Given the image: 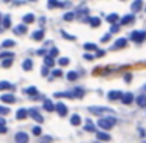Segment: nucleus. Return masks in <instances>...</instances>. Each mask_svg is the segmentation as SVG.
I'll return each mask as SVG.
<instances>
[{
	"label": "nucleus",
	"instance_id": "f257e3e1",
	"mask_svg": "<svg viewBox=\"0 0 146 143\" xmlns=\"http://www.w3.org/2000/svg\"><path fill=\"white\" fill-rule=\"evenodd\" d=\"M115 123H116V118H113V116H105V118H101V120L98 121L99 127L104 129V130L111 129V127L115 126Z\"/></svg>",
	"mask_w": 146,
	"mask_h": 143
},
{
	"label": "nucleus",
	"instance_id": "f03ea898",
	"mask_svg": "<svg viewBox=\"0 0 146 143\" xmlns=\"http://www.w3.org/2000/svg\"><path fill=\"white\" fill-rule=\"evenodd\" d=\"M88 110L91 112L93 115H107V113H111V108L110 107H101V105H91L88 107Z\"/></svg>",
	"mask_w": 146,
	"mask_h": 143
},
{
	"label": "nucleus",
	"instance_id": "7ed1b4c3",
	"mask_svg": "<svg viewBox=\"0 0 146 143\" xmlns=\"http://www.w3.org/2000/svg\"><path fill=\"white\" fill-rule=\"evenodd\" d=\"M130 39H132L133 43H143L146 39V32H143V30H135V32L130 33Z\"/></svg>",
	"mask_w": 146,
	"mask_h": 143
},
{
	"label": "nucleus",
	"instance_id": "20e7f679",
	"mask_svg": "<svg viewBox=\"0 0 146 143\" xmlns=\"http://www.w3.org/2000/svg\"><path fill=\"white\" fill-rule=\"evenodd\" d=\"M55 110H57V113L60 115V116H66V115H68V108H66V105H64L63 102L55 104Z\"/></svg>",
	"mask_w": 146,
	"mask_h": 143
},
{
	"label": "nucleus",
	"instance_id": "39448f33",
	"mask_svg": "<svg viewBox=\"0 0 146 143\" xmlns=\"http://www.w3.org/2000/svg\"><path fill=\"white\" fill-rule=\"evenodd\" d=\"M107 98L110 99V101H116V99H121V98H123V93H121L119 90H111V91H108Z\"/></svg>",
	"mask_w": 146,
	"mask_h": 143
},
{
	"label": "nucleus",
	"instance_id": "423d86ee",
	"mask_svg": "<svg viewBox=\"0 0 146 143\" xmlns=\"http://www.w3.org/2000/svg\"><path fill=\"white\" fill-rule=\"evenodd\" d=\"M27 112H29V115H30V116H32V118H35V120L38 121V123H44V118H42L41 115L38 113V108H30V110H27Z\"/></svg>",
	"mask_w": 146,
	"mask_h": 143
},
{
	"label": "nucleus",
	"instance_id": "0eeeda50",
	"mask_svg": "<svg viewBox=\"0 0 146 143\" xmlns=\"http://www.w3.org/2000/svg\"><path fill=\"white\" fill-rule=\"evenodd\" d=\"M14 140H16V143H29V135L25 132H17Z\"/></svg>",
	"mask_w": 146,
	"mask_h": 143
},
{
	"label": "nucleus",
	"instance_id": "6e6552de",
	"mask_svg": "<svg viewBox=\"0 0 146 143\" xmlns=\"http://www.w3.org/2000/svg\"><path fill=\"white\" fill-rule=\"evenodd\" d=\"M133 94L132 93H124L123 94V98H121V101H123V104H126V105H129V104H132L133 102Z\"/></svg>",
	"mask_w": 146,
	"mask_h": 143
},
{
	"label": "nucleus",
	"instance_id": "1a4fd4ad",
	"mask_svg": "<svg viewBox=\"0 0 146 143\" xmlns=\"http://www.w3.org/2000/svg\"><path fill=\"white\" fill-rule=\"evenodd\" d=\"M127 46V39L126 38H118L116 41H115V44H113V49H123V47H126Z\"/></svg>",
	"mask_w": 146,
	"mask_h": 143
},
{
	"label": "nucleus",
	"instance_id": "9d476101",
	"mask_svg": "<svg viewBox=\"0 0 146 143\" xmlns=\"http://www.w3.org/2000/svg\"><path fill=\"white\" fill-rule=\"evenodd\" d=\"M42 105H44V110H47V112H54V110H55V105H54V102H52L49 98H46V99H44V102H42Z\"/></svg>",
	"mask_w": 146,
	"mask_h": 143
},
{
	"label": "nucleus",
	"instance_id": "9b49d317",
	"mask_svg": "<svg viewBox=\"0 0 146 143\" xmlns=\"http://www.w3.org/2000/svg\"><path fill=\"white\" fill-rule=\"evenodd\" d=\"M143 7V0H133V3L132 7H130V10L133 11V13H137V11H140Z\"/></svg>",
	"mask_w": 146,
	"mask_h": 143
},
{
	"label": "nucleus",
	"instance_id": "f8f14e48",
	"mask_svg": "<svg viewBox=\"0 0 146 143\" xmlns=\"http://www.w3.org/2000/svg\"><path fill=\"white\" fill-rule=\"evenodd\" d=\"M29 116V112H27V108H19L16 113V120H25V118Z\"/></svg>",
	"mask_w": 146,
	"mask_h": 143
},
{
	"label": "nucleus",
	"instance_id": "ddd939ff",
	"mask_svg": "<svg viewBox=\"0 0 146 143\" xmlns=\"http://www.w3.org/2000/svg\"><path fill=\"white\" fill-rule=\"evenodd\" d=\"M133 21H135V16H133V14H126V16L121 19V24H124V25H129V24H132Z\"/></svg>",
	"mask_w": 146,
	"mask_h": 143
},
{
	"label": "nucleus",
	"instance_id": "4468645a",
	"mask_svg": "<svg viewBox=\"0 0 146 143\" xmlns=\"http://www.w3.org/2000/svg\"><path fill=\"white\" fill-rule=\"evenodd\" d=\"M0 99H2V102H7V104H13V102L16 101V98H14L13 94H2Z\"/></svg>",
	"mask_w": 146,
	"mask_h": 143
},
{
	"label": "nucleus",
	"instance_id": "2eb2a0df",
	"mask_svg": "<svg viewBox=\"0 0 146 143\" xmlns=\"http://www.w3.org/2000/svg\"><path fill=\"white\" fill-rule=\"evenodd\" d=\"M96 135H98V140H99V142H108V140L111 138V137L108 135L107 132H104V130H102V132H98Z\"/></svg>",
	"mask_w": 146,
	"mask_h": 143
},
{
	"label": "nucleus",
	"instance_id": "dca6fc26",
	"mask_svg": "<svg viewBox=\"0 0 146 143\" xmlns=\"http://www.w3.org/2000/svg\"><path fill=\"white\" fill-rule=\"evenodd\" d=\"M33 39H35V41H42V39H44V30H36V32L33 33Z\"/></svg>",
	"mask_w": 146,
	"mask_h": 143
},
{
	"label": "nucleus",
	"instance_id": "f3484780",
	"mask_svg": "<svg viewBox=\"0 0 146 143\" xmlns=\"http://www.w3.org/2000/svg\"><path fill=\"white\" fill-rule=\"evenodd\" d=\"M22 21H24V25H27V24H33V22H35V16H33L32 13L25 14V16L22 17Z\"/></svg>",
	"mask_w": 146,
	"mask_h": 143
},
{
	"label": "nucleus",
	"instance_id": "a211bd4d",
	"mask_svg": "<svg viewBox=\"0 0 146 143\" xmlns=\"http://www.w3.org/2000/svg\"><path fill=\"white\" fill-rule=\"evenodd\" d=\"M2 25H3V29H5V30L11 27V17H10V14H7V16H5L3 19H2Z\"/></svg>",
	"mask_w": 146,
	"mask_h": 143
},
{
	"label": "nucleus",
	"instance_id": "6ab92c4d",
	"mask_svg": "<svg viewBox=\"0 0 146 143\" xmlns=\"http://www.w3.org/2000/svg\"><path fill=\"white\" fill-rule=\"evenodd\" d=\"M14 33H16V35H25L27 33V27L24 25H17V27H14Z\"/></svg>",
	"mask_w": 146,
	"mask_h": 143
},
{
	"label": "nucleus",
	"instance_id": "aec40b11",
	"mask_svg": "<svg viewBox=\"0 0 146 143\" xmlns=\"http://www.w3.org/2000/svg\"><path fill=\"white\" fill-rule=\"evenodd\" d=\"M107 21H108L110 24H113V25H115V24L119 21V16H118L116 13H111V14H108V16H107Z\"/></svg>",
	"mask_w": 146,
	"mask_h": 143
},
{
	"label": "nucleus",
	"instance_id": "412c9836",
	"mask_svg": "<svg viewBox=\"0 0 146 143\" xmlns=\"http://www.w3.org/2000/svg\"><path fill=\"white\" fill-rule=\"evenodd\" d=\"M54 65H55V60H54V58L49 57V55H46V57H44V66H46V68H52Z\"/></svg>",
	"mask_w": 146,
	"mask_h": 143
},
{
	"label": "nucleus",
	"instance_id": "4be33fe9",
	"mask_svg": "<svg viewBox=\"0 0 146 143\" xmlns=\"http://www.w3.org/2000/svg\"><path fill=\"white\" fill-rule=\"evenodd\" d=\"M82 123V118H80V115H72V116H71V124H72V126H79V124Z\"/></svg>",
	"mask_w": 146,
	"mask_h": 143
},
{
	"label": "nucleus",
	"instance_id": "5701e85b",
	"mask_svg": "<svg viewBox=\"0 0 146 143\" xmlns=\"http://www.w3.org/2000/svg\"><path fill=\"white\" fill-rule=\"evenodd\" d=\"M66 79L71 80V82H74V80L79 79V72H76V71H69V72L66 74Z\"/></svg>",
	"mask_w": 146,
	"mask_h": 143
},
{
	"label": "nucleus",
	"instance_id": "b1692460",
	"mask_svg": "<svg viewBox=\"0 0 146 143\" xmlns=\"http://www.w3.org/2000/svg\"><path fill=\"white\" fill-rule=\"evenodd\" d=\"M135 101H137V105H140V107H146V96H137Z\"/></svg>",
	"mask_w": 146,
	"mask_h": 143
},
{
	"label": "nucleus",
	"instance_id": "393cba45",
	"mask_svg": "<svg viewBox=\"0 0 146 143\" xmlns=\"http://www.w3.org/2000/svg\"><path fill=\"white\" fill-rule=\"evenodd\" d=\"M27 94L32 96V99H38V93H36V88H35V86H30V88H27Z\"/></svg>",
	"mask_w": 146,
	"mask_h": 143
},
{
	"label": "nucleus",
	"instance_id": "a878e982",
	"mask_svg": "<svg viewBox=\"0 0 146 143\" xmlns=\"http://www.w3.org/2000/svg\"><path fill=\"white\" fill-rule=\"evenodd\" d=\"M71 93H72V98H83V94H85V91L82 88H74V91Z\"/></svg>",
	"mask_w": 146,
	"mask_h": 143
},
{
	"label": "nucleus",
	"instance_id": "bb28decb",
	"mask_svg": "<svg viewBox=\"0 0 146 143\" xmlns=\"http://www.w3.org/2000/svg\"><path fill=\"white\" fill-rule=\"evenodd\" d=\"M22 68H24L25 71H32V69H33V61H32V60H24Z\"/></svg>",
	"mask_w": 146,
	"mask_h": 143
},
{
	"label": "nucleus",
	"instance_id": "cd10ccee",
	"mask_svg": "<svg viewBox=\"0 0 146 143\" xmlns=\"http://www.w3.org/2000/svg\"><path fill=\"white\" fill-rule=\"evenodd\" d=\"M88 22H90V25H91V27H99V25H101V19H99V17H90Z\"/></svg>",
	"mask_w": 146,
	"mask_h": 143
},
{
	"label": "nucleus",
	"instance_id": "c85d7f7f",
	"mask_svg": "<svg viewBox=\"0 0 146 143\" xmlns=\"http://www.w3.org/2000/svg\"><path fill=\"white\" fill-rule=\"evenodd\" d=\"M54 142V138H52L50 135H44V137H39L38 143H52Z\"/></svg>",
	"mask_w": 146,
	"mask_h": 143
},
{
	"label": "nucleus",
	"instance_id": "c756f323",
	"mask_svg": "<svg viewBox=\"0 0 146 143\" xmlns=\"http://www.w3.org/2000/svg\"><path fill=\"white\" fill-rule=\"evenodd\" d=\"M13 88H14V86L11 85L10 82H5V80H3V82H0V90H13Z\"/></svg>",
	"mask_w": 146,
	"mask_h": 143
},
{
	"label": "nucleus",
	"instance_id": "7c9ffc66",
	"mask_svg": "<svg viewBox=\"0 0 146 143\" xmlns=\"http://www.w3.org/2000/svg\"><path fill=\"white\" fill-rule=\"evenodd\" d=\"M16 46V43L13 41V39H5L3 43H2V47H14Z\"/></svg>",
	"mask_w": 146,
	"mask_h": 143
},
{
	"label": "nucleus",
	"instance_id": "2f4dec72",
	"mask_svg": "<svg viewBox=\"0 0 146 143\" xmlns=\"http://www.w3.org/2000/svg\"><path fill=\"white\" fill-rule=\"evenodd\" d=\"M83 49H85V51H96L98 46L93 44V43H85V44H83Z\"/></svg>",
	"mask_w": 146,
	"mask_h": 143
},
{
	"label": "nucleus",
	"instance_id": "473e14b6",
	"mask_svg": "<svg viewBox=\"0 0 146 143\" xmlns=\"http://www.w3.org/2000/svg\"><path fill=\"white\" fill-rule=\"evenodd\" d=\"M55 98H69V99H74L72 98V93H55Z\"/></svg>",
	"mask_w": 146,
	"mask_h": 143
},
{
	"label": "nucleus",
	"instance_id": "72a5a7b5",
	"mask_svg": "<svg viewBox=\"0 0 146 143\" xmlns=\"http://www.w3.org/2000/svg\"><path fill=\"white\" fill-rule=\"evenodd\" d=\"M58 65H60V66H66V65H69V58H68V57L58 58Z\"/></svg>",
	"mask_w": 146,
	"mask_h": 143
},
{
	"label": "nucleus",
	"instance_id": "f704fd0d",
	"mask_svg": "<svg viewBox=\"0 0 146 143\" xmlns=\"http://www.w3.org/2000/svg\"><path fill=\"white\" fill-rule=\"evenodd\" d=\"M13 65V58H7V60L2 61V68H10Z\"/></svg>",
	"mask_w": 146,
	"mask_h": 143
},
{
	"label": "nucleus",
	"instance_id": "c9c22d12",
	"mask_svg": "<svg viewBox=\"0 0 146 143\" xmlns=\"http://www.w3.org/2000/svg\"><path fill=\"white\" fill-rule=\"evenodd\" d=\"M85 130H88V132H94V126H93V124H91V121H90V120H86V126H85Z\"/></svg>",
	"mask_w": 146,
	"mask_h": 143
},
{
	"label": "nucleus",
	"instance_id": "e433bc0d",
	"mask_svg": "<svg viewBox=\"0 0 146 143\" xmlns=\"http://www.w3.org/2000/svg\"><path fill=\"white\" fill-rule=\"evenodd\" d=\"M47 7L52 10V8H55V7H60V3H58V0H49V2H47Z\"/></svg>",
	"mask_w": 146,
	"mask_h": 143
},
{
	"label": "nucleus",
	"instance_id": "4c0bfd02",
	"mask_svg": "<svg viewBox=\"0 0 146 143\" xmlns=\"http://www.w3.org/2000/svg\"><path fill=\"white\" fill-rule=\"evenodd\" d=\"M0 58H14V54L13 52H2V54H0Z\"/></svg>",
	"mask_w": 146,
	"mask_h": 143
},
{
	"label": "nucleus",
	"instance_id": "58836bf2",
	"mask_svg": "<svg viewBox=\"0 0 146 143\" xmlns=\"http://www.w3.org/2000/svg\"><path fill=\"white\" fill-rule=\"evenodd\" d=\"M10 113V108L5 107V105H0V116H3V115H8Z\"/></svg>",
	"mask_w": 146,
	"mask_h": 143
},
{
	"label": "nucleus",
	"instance_id": "ea45409f",
	"mask_svg": "<svg viewBox=\"0 0 146 143\" xmlns=\"http://www.w3.org/2000/svg\"><path fill=\"white\" fill-rule=\"evenodd\" d=\"M61 35H63L64 39H71V41H74V39H76V36H72V35H69V33H66L64 30H61Z\"/></svg>",
	"mask_w": 146,
	"mask_h": 143
},
{
	"label": "nucleus",
	"instance_id": "a19ab883",
	"mask_svg": "<svg viewBox=\"0 0 146 143\" xmlns=\"http://www.w3.org/2000/svg\"><path fill=\"white\" fill-rule=\"evenodd\" d=\"M74 16H76L74 13H64L63 19H64V21H72V19H74Z\"/></svg>",
	"mask_w": 146,
	"mask_h": 143
},
{
	"label": "nucleus",
	"instance_id": "79ce46f5",
	"mask_svg": "<svg viewBox=\"0 0 146 143\" xmlns=\"http://www.w3.org/2000/svg\"><path fill=\"white\" fill-rule=\"evenodd\" d=\"M49 57H52V58H55V57H58V49L57 47H54V49H50V55Z\"/></svg>",
	"mask_w": 146,
	"mask_h": 143
},
{
	"label": "nucleus",
	"instance_id": "37998d69",
	"mask_svg": "<svg viewBox=\"0 0 146 143\" xmlns=\"http://www.w3.org/2000/svg\"><path fill=\"white\" fill-rule=\"evenodd\" d=\"M52 74H54V77H61V76H63V71H61V69H54V71H52Z\"/></svg>",
	"mask_w": 146,
	"mask_h": 143
},
{
	"label": "nucleus",
	"instance_id": "c03bdc74",
	"mask_svg": "<svg viewBox=\"0 0 146 143\" xmlns=\"http://www.w3.org/2000/svg\"><path fill=\"white\" fill-rule=\"evenodd\" d=\"M33 134H35V135H41V134H42L41 127H39V126H35V127H33Z\"/></svg>",
	"mask_w": 146,
	"mask_h": 143
},
{
	"label": "nucleus",
	"instance_id": "a18cd8bd",
	"mask_svg": "<svg viewBox=\"0 0 146 143\" xmlns=\"http://www.w3.org/2000/svg\"><path fill=\"white\" fill-rule=\"evenodd\" d=\"M118 30H119V27H118L116 24H115V25H111V27H110V35H111V33H116Z\"/></svg>",
	"mask_w": 146,
	"mask_h": 143
},
{
	"label": "nucleus",
	"instance_id": "49530a36",
	"mask_svg": "<svg viewBox=\"0 0 146 143\" xmlns=\"http://www.w3.org/2000/svg\"><path fill=\"white\" fill-rule=\"evenodd\" d=\"M110 38H111V35H110V33H107V35H104V36L101 38V41H102V43H107Z\"/></svg>",
	"mask_w": 146,
	"mask_h": 143
},
{
	"label": "nucleus",
	"instance_id": "de8ad7c7",
	"mask_svg": "<svg viewBox=\"0 0 146 143\" xmlns=\"http://www.w3.org/2000/svg\"><path fill=\"white\" fill-rule=\"evenodd\" d=\"M41 74H42V76H44V77H46V76H47V74H49V68H46V66H42V68H41Z\"/></svg>",
	"mask_w": 146,
	"mask_h": 143
},
{
	"label": "nucleus",
	"instance_id": "09e8293b",
	"mask_svg": "<svg viewBox=\"0 0 146 143\" xmlns=\"http://www.w3.org/2000/svg\"><path fill=\"white\" fill-rule=\"evenodd\" d=\"M124 80H126V82H130V80H132V74L127 72L126 76H124Z\"/></svg>",
	"mask_w": 146,
	"mask_h": 143
},
{
	"label": "nucleus",
	"instance_id": "8fccbe9b",
	"mask_svg": "<svg viewBox=\"0 0 146 143\" xmlns=\"http://www.w3.org/2000/svg\"><path fill=\"white\" fill-rule=\"evenodd\" d=\"M83 58H85V60H93L94 57H93L91 54H85V55H83Z\"/></svg>",
	"mask_w": 146,
	"mask_h": 143
},
{
	"label": "nucleus",
	"instance_id": "3c124183",
	"mask_svg": "<svg viewBox=\"0 0 146 143\" xmlns=\"http://www.w3.org/2000/svg\"><path fill=\"white\" fill-rule=\"evenodd\" d=\"M5 123H7V121H5V118L0 116V127H5Z\"/></svg>",
	"mask_w": 146,
	"mask_h": 143
},
{
	"label": "nucleus",
	"instance_id": "603ef678",
	"mask_svg": "<svg viewBox=\"0 0 146 143\" xmlns=\"http://www.w3.org/2000/svg\"><path fill=\"white\" fill-rule=\"evenodd\" d=\"M104 54H105L104 51H98V52H96V55H98V57H102V55H104Z\"/></svg>",
	"mask_w": 146,
	"mask_h": 143
},
{
	"label": "nucleus",
	"instance_id": "864d4df0",
	"mask_svg": "<svg viewBox=\"0 0 146 143\" xmlns=\"http://www.w3.org/2000/svg\"><path fill=\"white\" fill-rule=\"evenodd\" d=\"M7 132V127H0V134H5Z\"/></svg>",
	"mask_w": 146,
	"mask_h": 143
},
{
	"label": "nucleus",
	"instance_id": "5fc2aeb1",
	"mask_svg": "<svg viewBox=\"0 0 146 143\" xmlns=\"http://www.w3.org/2000/svg\"><path fill=\"white\" fill-rule=\"evenodd\" d=\"M0 21H2V14H0Z\"/></svg>",
	"mask_w": 146,
	"mask_h": 143
},
{
	"label": "nucleus",
	"instance_id": "6e6d98bb",
	"mask_svg": "<svg viewBox=\"0 0 146 143\" xmlns=\"http://www.w3.org/2000/svg\"><path fill=\"white\" fill-rule=\"evenodd\" d=\"M94 143H101V142H94Z\"/></svg>",
	"mask_w": 146,
	"mask_h": 143
},
{
	"label": "nucleus",
	"instance_id": "4d7b16f0",
	"mask_svg": "<svg viewBox=\"0 0 146 143\" xmlns=\"http://www.w3.org/2000/svg\"><path fill=\"white\" fill-rule=\"evenodd\" d=\"M121 2H126V0H121Z\"/></svg>",
	"mask_w": 146,
	"mask_h": 143
},
{
	"label": "nucleus",
	"instance_id": "13d9d810",
	"mask_svg": "<svg viewBox=\"0 0 146 143\" xmlns=\"http://www.w3.org/2000/svg\"><path fill=\"white\" fill-rule=\"evenodd\" d=\"M143 143H146V142H143Z\"/></svg>",
	"mask_w": 146,
	"mask_h": 143
},
{
	"label": "nucleus",
	"instance_id": "bf43d9fd",
	"mask_svg": "<svg viewBox=\"0 0 146 143\" xmlns=\"http://www.w3.org/2000/svg\"><path fill=\"white\" fill-rule=\"evenodd\" d=\"M145 88H146V86H145Z\"/></svg>",
	"mask_w": 146,
	"mask_h": 143
},
{
	"label": "nucleus",
	"instance_id": "052dcab7",
	"mask_svg": "<svg viewBox=\"0 0 146 143\" xmlns=\"http://www.w3.org/2000/svg\"><path fill=\"white\" fill-rule=\"evenodd\" d=\"M145 11H146V10H145Z\"/></svg>",
	"mask_w": 146,
	"mask_h": 143
}]
</instances>
